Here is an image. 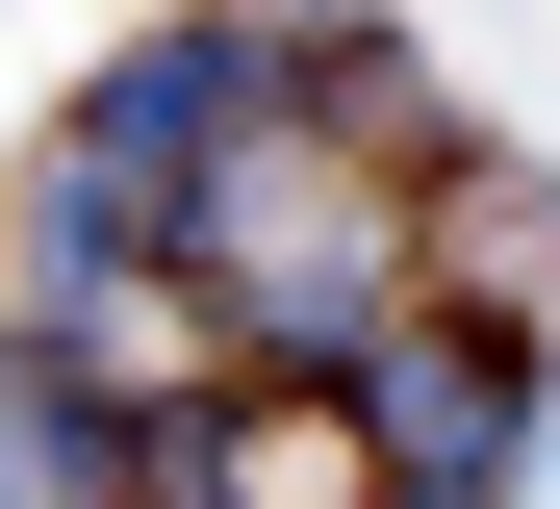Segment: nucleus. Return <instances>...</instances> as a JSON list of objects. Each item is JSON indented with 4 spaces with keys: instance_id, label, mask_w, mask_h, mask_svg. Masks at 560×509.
Masks as SVG:
<instances>
[{
    "instance_id": "39448f33",
    "label": "nucleus",
    "mask_w": 560,
    "mask_h": 509,
    "mask_svg": "<svg viewBox=\"0 0 560 509\" xmlns=\"http://www.w3.org/2000/svg\"><path fill=\"white\" fill-rule=\"evenodd\" d=\"M128 509H383V433H357V382H230L205 433H153Z\"/></svg>"
},
{
    "instance_id": "6e6552de",
    "label": "nucleus",
    "mask_w": 560,
    "mask_h": 509,
    "mask_svg": "<svg viewBox=\"0 0 560 509\" xmlns=\"http://www.w3.org/2000/svg\"><path fill=\"white\" fill-rule=\"evenodd\" d=\"M153 255H178V204H153L128 153L26 128V178H0V305H51V280H153Z\"/></svg>"
},
{
    "instance_id": "f257e3e1",
    "label": "nucleus",
    "mask_w": 560,
    "mask_h": 509,
    "mask_svg": "<svg viewBox=\"0 0 560 509\" xmlns=\"http://www.w3.org/2000/svg\"><path fill=\"white\" fill-rule=\"evenodd\" d=\"M178 280H205V332H230L255 382H331V357L408 305V178H357V153H306V128H255L205 204H178Z\"/></svg>"
},
{
    "instance_id": "f03ea898",
    "label": "nucleus",
    "mask_w": 560,
    "mask_h": 509,
    "mask_svg": "<svg viewBox=\"0 0 560 509\" xmlns=\"http://www.w3.org/2000/svg\"><path fill=\"white\" fill-rule=\"evenodd\" d=\"M77 153H128L153 204H205L255 128H306V0H128V51H77Z\"/></svg>"
},
{
    "instance_id": "20e7f679",
    "label": "nucleus",
    "mask_w": 560,
    "mask_h": 509,
    "mask_svg": "<svg viewBox=\"0 0 560 509\" xmlns=\"http://www.w3.org/2000/svg\"><path fill=\"white\" fill-rule=\"evenodd\" d=\"M0 332H26V357H51L77 407H103L128 459H153V433H205V407L255 382V357L205 332V280H178V255H153V280H51V305H0Z\"/></svg>"
},
{
    "instance_id": "7ed1b4c3",
    "label": "nucleus",
    "mask_w": 560,
    "mask_h": 509,
    "mask_svg": "<svg viewBox=\"0 0 560 509\" xmlns=\"http://www.w3.org/2000/svg\"><path fill=\"white\" fill-rule=\"evenodd\" d=\"M383 484H560V332H485V305H383L331 357Z\"/></svg>"
},
{
    "instance_id": "0eeeda50",
    "label": "nucleus",
    "mask_w": 560,
    "mask_h": 509,
    "mask_svg": "<svg viewBox=\"0 0 560 509\" xmlns=\"http://www.w3.org/2000/svg\"><path fill=\"white\" fill-rule=\"evenodd\" d=\"M458 128H485V102H458L383 0H306V153H357V178H433Z\"/></svg>"
},
{
    "instance_id": "423d86ee",
    "label": "nucleus",
    "mask_w": 560,
    "mask_h": 509,
    "mask_svg": "<svg viewBox=\"0 0 560 509\" xmlns=\"http://www.w3.org/2000/svg\"><path fill=\"white\" fill-rule=\"evenodd\" d=\"M408 305H485V332H560V153L458 128L408 178Z\"/></svg>"
},
{
    "instance_id": "9d476101",
    "label": "nucleus",
    "mask_w": 560,
    "mask_h": 509,
    "mask_svg": "<svg viewBox=\"0 0 560 509\" xmlns=\"http://www.w3.org/2000/svg\"><path fill=\"white\" fill-rule=\"evenodd\" d=\"M383 509H535V484H383Z\"/></svg>"
},
{
    "instance_id": "1a4fd4ad",
    "label": "nucleus",
    "mask_w": 560,
    "mask_h": 509,
    "mask_svg": "<svg viewBox=\"0 0 560 509\" xmlns=\"http://www.w3.org/2000/svg\"><path fill=\"white\" fill-rule=\"evenodd\" d=\"M0 509H128V433H103L26 332H0Z\"/></svg>"
}]
</instances>
